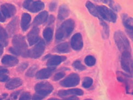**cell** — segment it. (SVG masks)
I'll list each match as a JSON object with an SVG mask.
<instances>
[{"mask_svg":"<svg viewBox=\"0 0 133 100\" xmlns=\"http://www.w3.org/2000/svg\"><path fill=\"white\" fill-rule=\"evenodd\" d=\"M48 100H60V99H58V98H51L48 99Z\"/></svg>","mask_w":133,"mask_h":100,"instance_id":"obj_46","label":"cell"},{"mask_svg":"<svg viewBox=\"0 0 133 100\" xmlns=\"http://www.w3.org/2000/svg\"><path fill=\"white\" fill-rule=\"evenodd\" d=\"M18 23H19V19H18V17H15L8 25L7 29L9 36L13 35L16 31L18 28Z\"/></svg>","mask_w":133,"mask_h":100,"instance_id":"obj_20","label":"cell"},{"mask_svg":"<svg viewBox=\"0 0 133 100\" xmlns=\"http://www.w3.org/2000/svg\"><path fill=\"white\" fill-rule=\"evenodd\" d=\"M31 98V94L28 92H24L21 94L19 98V100H30Z\"/></svg>","mask_w":133,"mask_h":100,"instance_id":"obj_33","label":"cell"},{"mask_svg":"<svg viewBox=\"0 0 133 100\" xmlns=\"http://www.w3.org/2000/svg\"><path fill=\"white\" fill-rule=\"evenodd\" d=\"M19 92H20V91H15V92H13V94H11V98L13 99H16L18 95H19Z\"/></svg>","mask_w":133,"mask_h":100,"instance_id":"obj_40","label":"cell"},{"mask_svg":"<svg viewBox=\"0 0 133 100\" xmlns=\"http://www.w3.org/2000/svg\"><path fill=\"white\" fill-rule=\"evenodd\" d=\"M12 43L14 46L13 48L18 52L20 55L23 57H28V50L25 37L20 34L16 35L12 40Z\"/></svg>","mask_w":133,"mask_h":100,"instance_id":"obj_3","label":"cell"},{"mask_svg":"<svg viewBox=\"0 0 133 100\" xmlns=\"http://www.w3.org/2000/svg\"><path fill=\"white\" fill-rule=\"evenodd\" d=\"M31 21V16L28 13H23L21 22V28L23 31H27L29 28L30 22Z\"/></svg>","mask_w":133,"mask_h":100,"instance_id":"obj_21","label":"cell"},{"mask_svg":"<svg viewBox=\"0 0 133 100\" xmlns=\"http://www.w3.org/2000/svg\"><path fill=\"white\" fill-rule=\"evenodd\" d=\"M98 15L104 20L111 22H115L117 20V15L110 9H109L105 5H98L97 7Z\"/></svg>","mask_w":133,"mask_h":100,"instance_id":"obj_4","label":"cell"},{"mask_svg":"<svg viewBox=\"0 0 133 100\" xmlns=\"http://www.w3.org/2000/svg\"><path fill=\"white\" fill-rule=\"evenodd\" d=\"M53 35V31L51 27H47L45 28L43 32V36L47 43L50 42Z\"/></svg>","mask_w":133,"mask_h":100,"instance_id":"obj_25","label":"cell"},{"mask_svg":"<svg viewBox=\"0 0 133 100\" xmlns=\"http://www.w3.org/2000/svg\"><path fill=\"white\" fill-rule=\"evenodd\" d=\"M45 49V44L43 40L40 39L38 43L31 50L28 51V57L32 58L40 57L44 54Z\"/></svg>","mask_w":133,"mask_h":100,"instance_id":"obj_7","label":"cell"},{"mask_svg":"<svg viewBox=\"0 0 133 100\" xmlns=\"http://www.w3.org/2000/svg\"><path fill=\"white\" fill-rule=\"evenodd\" d=\"M55 50L59 53H68L70 51V48L68 43H63L57 45Z\"/></svg>","mask_w":133,"mask_h":100,"instance_id":"obj_24","label":"cell"},{"mask_svg":"<svg viewBox=\"0 0 133 100\" xmlns=\"http://www.w3.org/2000/svg\"><path fill=\"white\" fill-rule=\"evenodd\" d=\"M66 59V57L65 56H53L48 59L47 62V65L53 67L58 66L62 62Z\"/></svg>","mask_w":133,"mask_h":100,"instance_id":"obj_15","label":"cell"},{"mask_svg":"<svg viewBox=\"0 0 133 100\" xmlns=\"http://www.w3.org/2000/svg\"><path fill=\"white\" fill-rule=\"evenodd\" d=\"M27 66H28V64L27 63H23L19 66V70H20V71H23L27 68Z\"/></svg>","mask_w":133,"mask_h":100,"instance_id":"obj_39","label":"cell"},{"mask_svg":"<svg viewBox=\"0 0 133 100\" xmlns=\"http://www.w3.org/2000/svg\"><path fill=\"white\" fill-rule=\"evenodd\" d=\"M73 66L77 70H80V71L84 70L86 69V67L84 65H83L81 63V61H75L73 63Z\"/></svg>","mask_w":133,"mask_h":100,"instance_id":"obj_30","label":"cell"},{"mask_svg":"<svg viewBox=\"0 0 133 100\" xmlns=\"http://www.w3.org/2000/svg\"><path fill=\"white\" fill-rule=\"evenodd\" d=\"M8 73V71L7 69L3 66H0V76L4 75H7Z\"/></svg>","mask_w":133,"mask_h":100,"instance_id":"obj_35","label":"cell"},{"mask_svg":"<svg viewBox=\"0 0 133 100\" xmlns=\"http://www.w3.org/2000/svg\"><path fill=\"white\" fill-rule=\"evenodd\" d=\"M22 84V81L19 78H15L9 81L5 84V88L9 90H13Z\"/></svg>","mask_w":133,"mask_h":100,"instance_id":"obj_19","label":"cell"},{"mask_svg":"<svg viewBox=\"0 0 133 100\" xmlns=\"http://www.w3.org/2000/svg\"><path fill=\"white\" fill-rule=\"evenodd\" d=\"M3 52V46L0 44V56L2 55Z\"/></svg>","mask_w":133,"mask_h":100,"instance_id":"obj_45","label":"cell"},{"mask_svg":"<svg viewBox=\"0 0 133 100\" xmlns=\"http://www.w3.org/2000/svg\"><path fill=\"white\" fill-rule=\"evenodd\" d=\"M37 67L36 66H33L31 67V68H29L28 71L26 72V75L28 77H33L34 76L36 71H37Z\"/></svg>","mask_w":133,"mask_h":100,"instance_id":"obj_32","label":"cell"},{"mask_svg":"<svg viewBox=\"0 0 133 100\" xmlns=\"http://www.w3.org/2000/svg\"><path fill=\"white\" fill-rule=\"evenodd\" d=\"M121 67L129 74L132 73V61L130 52H124L122 53L121 56Z\"/></svg>","mask_w":133,"mask_h":100,"instance_id":"obj_6","label":"cell"},{"mask_svg":"<svg viewBox=\"0 0 133 100\" xmlns=\"http://www.w3.org/2000/svg\"><path fill=\"white\" fill-rule=\"evenodd\" d=\"M86 7L89 11V12L92 15L96 17H99L97 9V8L95 6V5L92 3L90 1H88L86 3Z\"/></svg>","mask_w":133,"mask_h":100,"instance_id":"obj_26","label":"cell"},{"mask_svg":"<svg viewBox=\"0 0 133 100\" xmlns=\"http://www.w3.org/2000/svg\"><path fill=\"white\" fill-rule=\"evenodd\" d=\"M75 25V21L72 19L64 21L57 29L56 35V39L58 41H61L67 38L74 31Z\"/></svg>","mask_w":133,"mask_h":100,"instance_id":"obj_1","label":"cell"},{"mask_svg":"<svg viewBox=\"0 0 133 100\" xmlns=\"http://www.w3.org/2000/svg\"><path fill=\"white\" fill-rule=\"evenodd\" d=\"M9 79V76L7 75H4L0 76V82H4L7 81Z\"/></svg>","mask_w":133,"mask_h":100,"instance_id":"obj_38","label":"cell"},{"mask_svg":"<svg viewBox=\"0 0 133 100\" xmlns=\"http://www.w3.org/2000/svg\"><path fill=\"white\" fill-rule=\"evenodd\" d=\"M115 42L119 50L122 53L131 51V48L128 39L125 34L120 31H116L114 34Z\"/></svg>","mask_w":133,"mask_h":100,"instance_id":"obj_2","label":"cell"},{"mask_svg":"<svg viewBox=\"0 0 133 100\" xmlns=\"http://www.w3.org/2000/svg\"><path fill=\"white\" fill-rule=\"evenodd\" d=\"M96 61L95 58L92 56H87L85 58V59H84L85 63L89 66H94L96 63Z\"/></svg>","mask_w":133,"mask_h":100,"instance_id":"obj_28","label":"cell"},{"mask_svg":"<svg viewBox=\"0 0 133 100\" xmlns=\"http://www.w3.org/2000/svg\"><path fill=\"white\" fill-rule=\"evenodd\" d=\"M54 70H55L54 68H48L41 69L36 74V78L40 79L48 78L52 75Z\"/></svg>","mask_w":133,"mask_h":100,"instance_id":"obj_14","label":"cell"},{"mask_svg":"<svg viewBox=\"0 0 133 100\" xmlns=\"http://www.w3.org/2000/svg\"><path fill=\"white\" fill-rule=\"evenodd\" d=\"M44 98H45L44 97L39 95V94H38L37 93H35L33 95L32 99H33V100H41Z\"/></svg>","mask_w":133,"mask_h":100,"instance_id":"obj_37","label":"cell"},{"mask_svg":"<svg viewBox=\"0 0 133 100\" xmlns=\"http://www.w3.org/2000/svg\"><path fill=\"white\" fill-rule=\"evenodd\" d=\"M123 23L131 38H132V19L127 14L122 16Z\"/></svg>","mask_w":133,"mask_h":100,"instance_id":"obj_16","label":"cell"},{"mask_svg":"<svg viewBox=\"0 0 133 100\" xmlns=\"http://www.w3.org/2000/svg\"><path fill=\"white\" fill-rule=\"evenodd\" d=\"M0 100H1V98H0Z\"/></svg>","mask_w":133,"mask_h":100,"instance_id":"obj_48","label":"cell"},{"mask_svg":"<svg viewBox=\"0 0 133 100\" xmlns=\"http://www.w3.org/2000/svg\"><path fill=\"white\" fill-rule=\"evenodd\" d=\"M8 35L5 29L1 26H0V44L3 46H5L8 45Z\"/></svg>","mask_w":133,"mask_h":100,"instance_id":"obj_23","label":"cell"},{"mask_svg":"<svg viewBox=\"0 0 133 100\" xmlns=\"http://www.w3.org/2000/svg\"><path fill=\"white\" fill-rule=\"evenodd\" d=\"M48 13L46 11H42L35 17L33 21L34 25L38 26L43 24L48 19Z\"/></svg>","mask_w":133,"mask_h":100,"instance_id":"obj_18","label":"cell"},{"mask_svg":"<svg viewBox=\"0 0 133 100\" xmlns=\"http://www.w3.org/2000/svg\"><path fill=\"white\" fill-rule=\"evenodd\" d=\"M23 7L32 13H37L44 9L45 4L40 1H26L23 3Z\"/></svg>","mask_w":133,"mask_h":100,"instance_id":"obj_8","label":"cell"},{"mask_svg":"<svg viewBox=\"0 0 133 100\" xmlns=\"http://www.w3.org/2000/svg\"><path fill=\"white\" fill-rule=\"evenodd\" d=\"M100 23L103 27L104 38H108L109 36V27L107 23L102 19H100Z\"/></svg>","mask_w":133,"mask_h":100,"instance_id":"obj_27","label":"cell"},{"mask_svg":"<svg viewBox=\"0 0 133 100\" xmlns=\"http://www.w3.org/2000/svg\"><path fill=\"white\" fill-rule=\"evenodd\" d=\"M104 3H108L109 4L110 7L114 10H116V11H118L121 9V7L119 5L117 4L115 2L112 1H104Z\"/></svg>","mask_w":133,"mask_h":100,"instance_id":"obj_31","label":"cell"},{"mask_svg":"<svg viewBox=\"0 0 133 100\" xmlns=\"http://www.w3.org/2000/svg\"><path fill=\"white\" fill-rule=\"evenodd\" d=\"M93 79L89 77L84 78L83 82V86L85 88H89L92 85Z\"/></svg>","mask_w":133,"mask_h":100,"instance_id":"obj_29","label":"cell"},{"mask_svg":"<svg viewBox=\"0 0 133 100\" xmlns=\"http://www.w3.org/2000/svg\"><path fill=\"white\" fill-rule=\"evenodd\" d=\"M1 10L3 15L5 17H11L13 16L16 12V7L14 5L9 3L2 4L1 6Z\"/></svg>","mask_w":133,"mask_h":100,"instance_id":"obj_10","label":"cell"},{"mask_svg":"<svg viewBox=\"0 0 133 100\" xmlns=\"http://www.w3.org/2000/svg\"><path fill=\"white\" fill-rule=\"evenodd\" d=\"M5 20V17L2 14H1V13L0 12V22H4Z\"/></svg>","mask_w":133,"mask_h":100,"instance_id":"obj_43","label":"cell"},{"mask_svg":"<svg viewBox=\"0 0 133 100\" xmlns=\"http://www.w3.org/2000/svg\"><path fill=\"white\" fill-rule=\"evenodd\" d=\"M54 21V17L52 15H51L49 19V21H48V22H49L50 23H53V21Z\"/></svg>","mask_w":133,"mask_h":100,"instance_id":"obj_44","label":"cell"},{"mask_svg":"<svg viewBox=\"0 0 133 100\" xmlns=\"http://www.w3.org/2000/svg\"><path fill=\"white\" fill-rule=\"evenodd\" d=\"M84 100H92V99H84Z\"/></svg>","mask_w":133,"mask_h":100,"instance_id":"obj_47","label":"cell"},{"mask_svg":"<svg viewBox=\"0 0 133 100\" xmlns=\"http://www.w3.org/2000/svg\"><path fill=\"white\" fill-rule=\"evenodd\" d=\"M84 94V92L80 89H71L69 90H62L59 91L58 95L60 97H66L69 95H79L81 96Z\"/></svg>","mask_w":133,"mask_h":100,"instance_id":"obj_13","label":"cell"},{"mask_svg":"<svg viewBox=\"0 0 133 100\" xmlns=\"http://www.w3.org/2000/svg\"><path fill=\"white\" fill-rule=\"evenodd\" d=\"M39 29L37 27H34L27 34V40L30 46L37 43L39 40Z\"/></svg>","mask_w":133,"mask_h":100,"instance_id":"obj_11","label":"cell"},{"mask_svg":"<svg viewBox=\"0 0 133 100\" xmlns=\"http://www.w3.org/2000/svg\"><path fill=\"white\" fill-rule=\"evenodd\" d=\"M57 6V4L56 2H53L51 3L50 5V10L51 11H54L56 10Z\"/></svg>","mask_w":133,"mask_h":100,"instance_id":"obj_36","label":"cell"},{"mask_svg":"<svg viewBox=\"0 0 133 100\" xmlns=\"http://www.w3.org/2000/svg\"><path fill=\"white\" fill-rule=\"evenodd\" d=\"M65 74L63 72H58L56 74H55V75L53 76V80L55 81H58V80H59L60 79L63 78L65 76Z\"/></svg>","mask_w":133,"mask_h":100,"instance_id":"obj_34","label":"cell"},{"mask_svg":"<svg viewBox=\"0 0 133 100\" xmlns=\"http://www.w3.org/2000/svg\"><path fill=\"white\" fill-rule=\"evenodd\" d=\"M2 63L8 67L14 66L19 63L18 59L10 55H5L2 59Z\"/></svg>","mask_w":133,"mask_h":100,"instance_id":"obj_17","label":"cell"},{"mask_svg":"<svg viewBox=\"0 0 133 100\" xmlns=\"http://www.w3.org/2000/svg\"><path fill=\"white\" fill-rule=\"evenodd\" d=\"M7 100H9V99H7Z\"/></svg>","mask_w":133,"mask_h":100,"instance_id":"obj_49","label":"cell"},{"mask_svg":"<svg viewBox=\"0 0 133 100\" xmlns=\"http://www.w3.org/2000/svg\"><path fill=\"white\" fill-rule=\"evenodd\" d=\"M34 89L36 93L45 97L52 92L53 86L47 82H42L36 84Z\"/></svg>","mask_w":133,"mask_h":100,"instance_id":"obj_5","label":"cell"},{"mask_svg":"<svg viewBox=\"0 0 133 100\" xmlns=\"http://www.w3.org/2000/svg\"><path fill=\"white\" fill-rule=\"evenodd\" d=\"M70 15V10L67 5H62L60 6L58 12V19L64 20L68 17Z\"/></svg>","mask_w":133,"mask_h":100,"instance_id":"obj_22","label":"cell"},{"mask_svg":"<svg viewBox=\"0 0 133 100\" xmlns=\"http://www.w3.org/2000/svg\"><path fill=\"white\" fill-rule=\"evenodd\" d=\"M80 82L79 76L73 73L67 76L65 79L60 82V84L64 87H72L79 84Z\"/></svg>","mask_w":133,"mask_h":100,"instance_id":"obj_9","label":"cell"},{"mask_svg":"<svg viewBox=\"0 0 133 100\" xmlns=\"http://www.w3.org/2000/svg\"><path fill=\"white\" fill-rule=\"evenodd\" d=\"M64 100H79V99L76 96H71L65 98Z\"/></svg>","mask_w":133,"mask_h":100,"instance_id":"obj_42","label":"cell"},{"mask_svg":"<svg viewBox=\"0 0 133 100\" xmlns=\"http://www.w3.org/2000/svg\"><path fill=\"white\" fill-rule=\"evenodd\" d=\"M9 51L11 54H14L15 55H20L19 53H18V52L14 48H10L9 49Z\"/></svg>","mask_w":133,"mask_h":100,"instance_id":"obj_41","label":"cell"},{"mask_svg":"<svg viewBox=\"0 0 133 100\" xmlns=\"http://www.w3.org/2000/svg\"><path fill=\"white\" fill-rule=\"evenodd\" d=\"M71 45L72 48L76 51H79L83 48V38L80 33H76L72 37L71 41Z\"/></svg>","mask_w":133,"mask_h":100,"instance_id":"obj_12","label":"cell"}]
</instances>
